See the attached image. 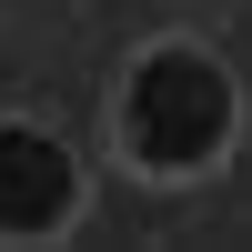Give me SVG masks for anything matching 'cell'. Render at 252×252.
<instances>
[{"label": "cell", "mask_w": 252, "mask_h": 252, "mask_svg": "<svg viewBox=\"0 0 252 252\" xmlns=\"http://www.w3.org/2000/svg\"><path fill=\"white\" fill-rule=\"evenodd\" d=\"M222 131H232V81L202 51H152L141 61V81H131V152L152 161V172L212 161Z\"/></svg>", "instance_id": "obj_1"}, {"label": "cell", "mask_w": 252, "mask_h": 252, "mask_svg": "<svg viewBox=\"0 0 252 252\" xmlns=\"http://www.w3.org/2000/svg\"><path fill=\"white\" fill-rule=\"evenodd\" d=\"M81 172L51 131H0V232H51L71 212Z\"/></svg>", "instance_id": "obj_2"}]
</instances>
